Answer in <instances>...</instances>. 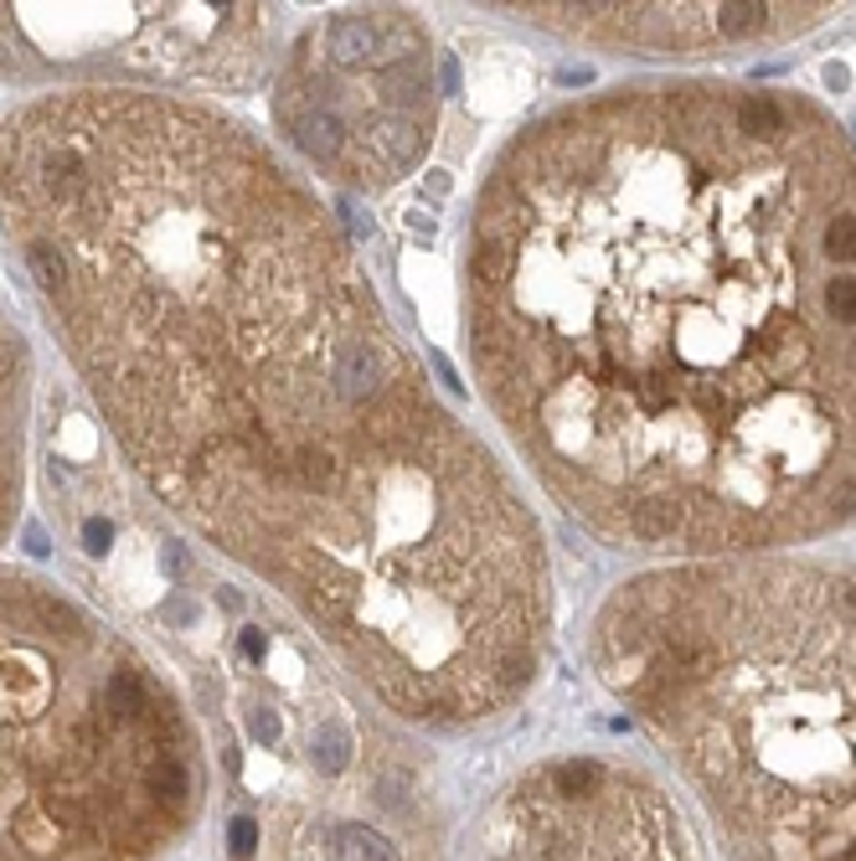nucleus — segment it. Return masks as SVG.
<instances>
[{"instance_id": "nucleus-3", "label": "nucleus", "mask_w": 856, "mask_h": 861, "mask_svg": "<svg viewBox=\"0 0 856 861\" xmlns=\"http://www.w3.org/2000/svg\"><path fill=\"white\" fill-rule=\"evenodd\" d=\"M779 5H759V0H728V5H712V26L723 37H759L774 26Z\"/></svg>"}, {"instance_id": "nucleus-1", "label": "nucleus", "mask_w": 856, "mask_h": 861, "mask_svg": "<svg viewBox=\"0 0 856 861\" xmlns=\"http://www.w3.org/2000/svg\"><path fill=\"white\" fill-rule=\"evenodd\" d=\"M846 155L702 89L531 129L470 243V341L547 480L630 542L759 547L856 516Z\"/></svg>"}, {"instance_id": "nucleus-4", "label": "nucleus", "mask_w": 856, "mask_h": 861, "mask_svg": "<svg viewBox=\"0 0 856 861\" xmlns=\"http://www.w3.org/2000/svg\"><path fill=\"white\" fill-rule=\"evenodd\" d=\"M83 542H89V552H109L114 527L109 521H89V527H83Z\"/></svg>"}, {"instance_id": "nucleus-5", "label": "nucleus", "mask_w": 856, "mask_h": 861, "mask_svg": "<svg viewBox=\"0 0 856 861\" xmlns=\"http://www.w3.org/2000/svg\"><path fill=\"white\" fill-rule=\"evenodd\" d=\"M243 656L263 660V635H258V629H243Z\"/></svg>"}, {"instance_id": "nucleus-6", "label": "nucleus", "mask_w": 856, "mask_h": 861, "mask_svg": "<svg viewBox=\"0 0 856 861\" xmlns=\"http://www.w3.org/2000/svg\"><path fill=\"white\" fill-rule=\"evenodd\" d=\"M26 552H47V536H42V527H26Z\"/></svg>"}, {"instance_id": "nucleus-2", "label": "nucleus", "mask_w": 856, "mask_h": 861, "mask_svg": "<svg viewBox=\"0 0 856 861\" xmlns=\"http://www.w3.org/2000/svg\"><path fill=\"white\" fill-rule=\"evenodd\" d=\"M21 197L68 263L73 326L140 449L254 506L305 444L423 392L366 284L284 170L207 129L201 176H140L119 109L11 125Z\"/></svg>"}]
</instances>
